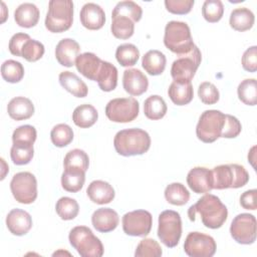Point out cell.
Instances as JSON below:
<instances>
[{"mask_svg":"<svg viewBox=\"0 0 257 257\" xmlns=\"http://www.w3.org/2000/svg\"><path fill=\"white\" fill-rule=\"evenodd\" d=\"M197 214L200 215L201 221L205 227L218 229L226 222L228 210L217 196L207 193L201 197L196 204L189 208L188 217L190 221L195 222Z\"/></svg>","mask_w":257,"mask_h":257,"instance_id":"6da1fadb","label":"cell"},{"mask_svg":"<svg viewBox=\"0 0 257 257\" xmlns=\"http://www.w3.org/2000/svg\"><path fill=\"white\" fill-rule=\"evenodd\" d=\"M113 146L116 153L120 156H139L149 151L151 138L150 135L142 128L121 130L114 136Z\"/></svg>","mask_w":257,"mask_h":257,"instance_id":"7a4b0ae2","label":"cell"},{"mask_svg":"<svg viewBox=\"0 0 257 257\" xmlns=\"http://www.w3.org/2000/svg\"><path fill=\"white\" fill-rule=\"evenodd\" d=\"M164 44L177 55L189 53L195 46L190 27L182 21H170L165 27Z\"/></svg>","mask_w":257,"mask_h":257,"instance_id":"3957f363","label":"cell"},{"mask_svg":"<svg viewBox=\"0 0 257 257\" xmlns=\"http://www.w3.org/2000/svg\"><path fill=\"white\" fill-rule=\"evenodd\" d=\"M212 180L213 189H238L245 186L249 181V174L246 169L238 164L219 165L213 168Z\"/></svg>","mask_w":257,"mask_h":257,"instance_id":"277c9868","label":"cell"},{"mask_svg":"<svg viewBox=\"0 0 257 257\" xmlns=\"http://www.w3.org/2000/svg\"><path fill=\"white\" fill-rule=\"evenodd\" d=\"M73 21V3L70 0H51L45 17V27L52 33L68 30Z\"/></svg>","mask_w":257,"mask_h":257,"instance_id":"5b68a950","label":"cell"},{"mask_svg":"<svg viewBox=\"0 0 257 257\" xmlns=\"http://www.w3.org/2000/svg\"><path fill=\"white\" fill-rule=\"evenodd\" d=\"M68 239L70 245L82 257H101L103 255L101 241L86 226L72 228L69 232Z\"/></svg>","mask_w":257,"mask_h":257,"instance_id":"8992f818","label":"cell"},{"mask_svg":"<svg viewBox=\"0 0 257 257\" xmlns=\"http://www.w3.org/2000/svg\"><path fill=\"white\" fill-rule=\"evenodd\" d=\"M226 113L217 109L205 110L199 118L196 126V135L200 141L206 144L214 143L221 138Z\"/></svg>","mask_w":257,"mask_h":257,"instance_id":"52a82bcc","label":"cell"},{"mask_svg":"<svg viewBox=\"0 0 257 257\" xmlns=\"http://www.w3.org/2000/svg\"><path fill=\"white\" fill-rule=\"evenodd\" d=\"M182 236V220L178 212L163 211L159 215L158 237L169 248L176 247Z\"/></svg>","mask_w":257,"mask_h":257,"instance_id":"ba28073f","label":"cell"},{"mask_svg":"<svg viewBox=\"0 0 257 257\" xmlns=\"http://www.w3.org/2000/svg\"><path fill=\"white\" fill-rule=\"evenodd\" d=\"M202 60L200 49L195 45L187 54L178 55L171 67V75L176 82L189 83L193 79Z\"/></svg>","mask_w":257,"mask_h":257,"instance_id":"9c48e42d","label":"cell"},{"mask_svg":"<svg viewBox=\"0 0 257 257\" xmlns=\"http://www.w3.org/2000/svg\"><path fill=\"white\" fill-rule=\"evenodd\" d=\"M139 111V101L134 97L113 98L105 106V115L113 122H131L137 118Z\"/></svg>","mask_w":257,"mask_h":257,"instance_id":"30bf717a","label":"cell"},{"mask_svg":"<svg viewBox=\"0 0 257 257\" xmlns=\"http://www.w3.org/2000/svg\"><path fill=\"white\" fill-rule=\"evenodd\" d=\"M10 190L14 199L21 204H31L37 198V181L29 172H20L13 176Z\"/></svg>","mask_w":257,"mask_h":257,"instance_id":"8fae6325","label":"cell"},{"mask_svg":"<svg viewBox=\"0 0 257 257\" xmlns=\"http://www.w3.org/2000/svg\"><path fill=\"white\" fill-rule=\"evenodd\" d=\"M257 225L256 218L249 213L237 215L230 226V234L232 238L239 244L249 245L256 240Z\"/></svg>","mask_w":257,"mask_h":257,"instance_id":"7c38bea8","label":"cell"},{"mask_svg":"<svg viewBox=\"0 0 257 257\" xmlns=\"http://www.w3.org/2000/svg\"><path fill=\"white\" fill-rule=\"evenodd\" d=\"M122 230L126 235L135 237L147 236L152 229L153 217L149 211L136 210L122 216Z\"/></svg>","mask_w":257,"mask_h":257,"instance_id":"4fadbf2b","label":"cell"},{"mask_svg":"<svg viewBox=\"0 0 257 257\" xmlns=\"http://www.w3.org/2000/svg\"><path fill=\"white\" fill-rule=\"evenodd\" d=\"M216 248L214 238L201 232L189 233L184 243V251L190 257H211Z\"/></svg>","mask_w":257,"mask_h":257,"instance_id":"5bb4252c","label":"cell"},{"mask_svg":"<svg viewBox=\"0 0 257 257\" xmlns=\"http://www.w3.org/2000/svg\"><path fill=\"white\" fill-rule=\"evenodd\" d=\"M187 183L196 194H207L213 190L212 171L205 167H195L187 175Z\"/></svg>","mask_w":257,"mask_h":257,"instance_id":"9a60e30c","label":"cell"},{"mask_svg":"<svg viewBox=\"0 0 257 257\" xmlns=\"http://www.w3.org/2000/svg\"><path fill=\"white\" fill-rule=\"evenodd\" d=\"M122 86L128 94L139 96L148 90L149 80L140 69L128 68L123 71Z\"/></svg>","mask_w":257,"mask_h":257,"instance_id":"2e32d148","label":"cell"},{"mask_svg":"<svg viewBox=\"0 0 257 257\" xmlns=\"http://www.w3.org/2000/svg\"><path fill=\"white\" fill-rule=\"evenodd\" d=\"M79 18L82 26L86 29L98 30L104 25L105 13L99 5L89 2L82 6Z\"/></svg>","mask_w":257,"mask_h":257,"instance_id":"e0dca14e","label":"cell"},{"mask_svg":"<svg viewBox=\"0 0 257 257\" xmlns=\"http://www.w3.org/2000/svg\"><path fill=\"white\" fill-rule=\"evenodd\" d=\"M6 226L10 233L16 236H23L32 227V218L29 213L21 209H12L6 217Z\"/></svg>","mask_w":257,"mask_h":257,"instance_id":"ac0fdd59","label":"cell"},{"mask_svg":"<svg viewBox=\"0 0 257 257\" xmlns=\"http://www.w3.org/2000/svg\"><path fill=\"white\" fill-rule=\"evenodd\" d=\"M80 46L71 38L61 39L55 48V58L59 64L65 67H71L79 55Z\"/></svg>","mask_w":257,"mask_h":257,"instance_id":"d6986e66","label":"cell"},{"mask_svg":"<svg viewBox=\"0 0 257 257\" xmlns=\"http://www.w3.org/2000/svg\"><path fill=\"white\" fill-rule=\"evenodd\" d=\"M119 222L118 214L110 208H99L91 216V223L94 229L101 233L113 231Z\"/></svg>","mask_w":257,"mask_h":257,"instance_id":"ffe728a7","label":"cell"},{"mask_svg":"<svg viewBox=\"0 0 257 257\" xmlns=\"http://www.w3.org/2000/svg\"><path fill=\"white\" fill-rule=\"evenodd\" d=\"M102 61L92 52H84L77 56L75 60L76 69L86 78L95 81L100 70Z\"/></svg>","mask_w":257,"mask_h":257,"instance_id":"44dd1931","label":"cell"},{"mask_svg":"<svg viewBox=\"0 0 257 257\" xmlns=\"http://www.w3.org/2000/svg\"><path fill=\"white\" fill-rule=\"evenodd\" d=\"M86 194L91 202L98 205L110 203L115 195L112 186L101 180L92 181L87 187Z\"/></svg>","mask_w":257,"mask_h":257,"instance_id":"7402d4cb","label":"cell"},{"mask_svg":"<svg viewBox=\"0 0 257 257\" xmlns=\"http://www.w3.org/2000/svg\"><path fill=\"white\" fill-rule=\"evenodd\" d=\"M7 111L9 116L15 120L28 119L34 113V105L29 98L16 96L9 101Z\"/></svg>","mask_w":257,"mask_h":257,"instance_id":"603a6c76","label":"cell"},{"mask_svg":"<svg viewBox=\"0 0 257 257\" xmlns=\"http://www.w3.org/2000/svg\"><path fill=\"white\" fill-rule=\"evenodd\" d=\"M39 9L33 3H22L20 4L15 12L14 19L16 24L20 27L31 28L38 23L39 20Z\"/></svg>","mask_w":257,"mask_h":257,"instance_id":"cb8c5ba5","label":"cell"},{"mask_svg":"<svg viewBox=\"0 0 257 257\" xmlns=\"http://www.w3.org/2000/svg\"><path fill=\"white\" fill-rule=\"evenodd\" d=\"M60 85L75 97H85L88 93L87 85L75 73L62 71L58 76Z\"/></svg>","mask_w":257,"mask_h":257,"instance_id":"d4e9b609","label":"cell"},{"mask_svg":"<svg viewBox=\"0 0 257 257\" xmlns=\"http://www.w3.org/2000/svg\"><path fill=\"white\" fill-rule=\"evenodd\" d=\"M98 118L96 108L88 103L76 106L72 112V120L75 125L81 128H87L93 125Z\"/></svg>","mask_w":257,"mask_h":257,"instance_id":"484cf974","label":"cell"},{"mask_svg":"<svg viewBox=\"0 0 257 257\" xmlns=\"http://www.w3.org/2000/svg\"><path fill=\"white\" fill-rule=\"evenodd\" d=\"M167 59L163 52L160 50H149L142 59L144 69L150 75H160L166 68Z\"/></svg>","mask_w":257,"mask_h":257,"instance_id":"4316f807","label":"cell"},{"mask_svg":"<svg viewBox=\"0 0 257 257\" xmlns=\"http://www.w3.org/2000/svg\"><path fill=\"white\" fill-rule=\"evenodd\" d=\"M255 21L253 12L246 7L234 9L230 14V26L236 31H246L252 28Z\"/></svg>","mask_w":257,"mask_h":257,"instance_id":"83f0119b","label":"cell"},{"mask_svg":"<svg viewBox=\"0 0 257 257\" xmlns=\"http://www.w3.org/2000/svg\"><path fill=\"white\" fill-rule=\"evenodd\" d=\"M99 88L102 91H111L117 85V69L107 61H102L100 70L97 74L96 80Z\"/></svg>","mask_w":257,"mask_h":257,"instance_id":"f1b7e54d","label":"cell"},{"mask_svg":"<svg viewBox=\"0 0 257 257\" xmlns=\"http://www.w3.org/2000/svg\"><path fill=\"white\" fill-rule=\"evenodd\" d=\"M168 94L171 100L177 105H185L192 101L194 96L193 85L189 83H180L173 81L168 89Z\"/></svg>","mask_w":257,"mask_h":257,"instance_id":"f546056e","label":"cell"},{"mask_svg":"<svg viewBox=\"0 0 257 257\" xmlns=\"http://www.w3.org/2000/svg\"><path fill=\"white\" fill-rule=\"evenodd\" d=\"M85 182V172L74 169H64L61 176L62 188L70 193L80 191Z\"/></svg>","mask_w":257,"mask_h":257,"instance_id":"4dcf8cb0","label":"cell"},{"mask_svg":"<svg viewBox=\"0 0 257 257\" xmlns=\"http://www.w3.org/2000/svg\"><path fill=\"white\" fill-rule=\"evenodd\" d=\"M167 109L166 101L157 94L149 96L144 102V113L149 119H161L167 113Z\"/></svg>","mask_w":257,"mask_h":257,"instance_id":"1f68e13d","label":"cell"},{"mask_svg":"<svg viewBox=\"0 0 257 257\" xmlns=\"http://www.w3.org/2000/svg\"><path fill=\"white\" fill-rule=\"evenodd\" d=\"M142 15H143V10L141 6L131 0H124V1L118 2L114 6L111 12V18L118 17V16L127 17L135 23L141 20Z\"/></svg>","mask_w":257,"mask_h":257,"instance_id":"d6a6232c","label":"cell"},{"mask_svg":"<svg viewBox=\"0 0 257 257\" xmlns=\"http://www.w3.org/2000/svg\"><path fill=\"white\" fill-rule=\"evenodd\" d=\"M165 198L172 205L183 206L189 202L190 193L183 184L172 183L165 189Z\"/></svg>","mask_w":257,"mask_h":257,"instance_id":"836d02e7","label":"cell"},{"mask_svg":"<svg viewBox=\"0 0 257 257\" xmlns=\"http://www.w3.org/2000/svg\"><path fill=\"white\" fill-rule=\"evenodd\" d=\"M63 166L64 169H74L86 172L89 166V158L84 151L74 149L65 155Z\"/></svg>","mask_w":257,"mask_h":257,"instance_id":"e575fe53","label":"cell"},{"mask_svg":"<svg viewBox=\"0 0 257 257\" xmlns=\"http://www.w3.org/2000/svg\"><path fill=\"white\" fill-rule=\"evenodd\" d=\"M115 58L121 66H133L140 58V51L136 45L132 43H123L117 46L115 50Z\"/></svg>","mask_w":257,"mask_h":257,"instance_id":"d590c367","label":"cell"},{"mask_svg":"<svg viewBox=\"0 0 257 257\" xmlns=\"http://www.w3.org/2000/svg\"><path fill=\"white\" fill-rule=\"evenodd\" d=\"M239 99L247 105H256L257 103V82L255 78H246L242 80L237 88Z\"/></svg>","mask_w":257,"mask_h":257,"instance_id":"8d00e7d4","label":"cell"},{"mask_svg":"<svg viewBox=\"0 0 257 257\" xmlns=\"http://www.w3.org/2000/svg\"><path fill=\"white\" fill-rule=\"evenodd\" d=\"M112 22L110 30L112 35L117 39H128L135 32V22L127 17H114L111 18Z\"/></svg>","mask_w":257,"mask_h":257,"instance_id":"74e56055","label":"cell"},{"mask_svg":"<svg viewBox=\"0 0 257 257\" xmlns=\"http://www.w3.org/2000/svg\"><path fill=\"white\" fill-rule=\"evenodd\" d=\"M1 75L7 82H19L24 76V67L19 61L8 59L1 65Z\"/></svg>","mask_w":257,"mask_h":257,"instance_id":"f35d334b","label":"cell"},{"mask_svg":"<svg viewBox=\"0 0 257 257\" xmlns=\"http://www.w3.org/2000/svg\"><path fill=\"white\" fill-rule=\"evenodd\" d=\"M55 211L60 219L68 221L74 219L79 212L78 203L69 197H61L55 205Z\"/></svg>","mask_w":257,"mask_h":257,"instance_id":"ab89813d","label":"cell"},{"mask_svg":"<svg viewBox=\"0 0 257 257\" xmlns=\"http://www.w3.org/2000/svg\"><path fill=\"white\" fill-rule=\"evenodd\" d=\"M50 139L55 147L63 148L68 146L73 140V131L66 123H58L50 132Z\"/></svg>","mask_w":257,"mask_h":257,"instance_id":"60d3db41","label":"cell"},{"mask_svg":"<svg viewBox=\"0 0 257 257\" xmlns=\"http://www.w3.org/2000/svg\"><path fill=\"white\" fill-rule=\"evenodd\" d=\"M34 155L33 145L13 144L10 150L12 162L17 166H23L30 163Z\"/></svg>","mask_w":257,"mask_h":257,"instance_id":"b9f144b4","label":"cell"},{"mask_svg":"<svg viewBox=\"0 0 257 257\" xmlns=\"http://www.w3.org/2000/svg\"><path fill=\"white\" fill-rule=\"evenodd\" d=\"M224 14V5L220 0H206L202 6V15L210 23L221 20Z\"/></svg>","mask_w":257,"mask_h":257,"instance_id":"7bdbcfd3","label":"cell"},{"mask_svg":"<svg viewBox=\"0 0 257 257\" xmlns=\"http://www.w3.org/2000/svg\"><path fill=\"white\" fill-rule=\"evenodd\" d=\"M44 54V45L35 40V39H28L24 42L21 51L20 57H23L25 60L29 62H34L39 60Z\"/></svg>","mask_w":257,"mask_h":257,"instance_id":"ee69618b","label":"cell"},{"mask_svg":"<svg viewBox=\"0 0 257 257\" xmlns=\"http://www.w3.org/2000/svg\"><path fill=\"white\" fill-rule=\"evenodd\" d=\"M163 254V250L160 244L152 239L146 238L143 239L137 246L135 256L136 257H160Z\"/></svg>","mask_w":257,"mask_h":257,"instance_id":"f6af8a7d","label":"cell"},{"mask_svg":"<svg viewBox=\"0 0 257 257\" xmlns=\"http://www.w3.org/2000/svg\"><path fill=\"white\" fill-rule=\"evenodd\" d=\"M37 133L34 126L30 124H24L18 126L12 135L13 144H25L33 145L36 141Z\"/></svg>","mask_w":257,"mask_h":257,"instance_id":"bcb514c9","label":"cell"},{"mask_svg":"<svg viewBox=\"0 0 257 257\" xmlns=\"http://www.w3.org/2000/svg\"><path fill=\"white\" fill-rule=\"evenodd\" d=\"M198 95L201 101L205 104H215L220 98L218 88L209 81H204L199 85Z\"/></svg>","mask_w":257,"mask_h":257,"instance_id":"7dc6e473","label":"cell"},{"mask_svg":"<svg viewBox=\"0 0 257 257\" xmlns=\"http://www.w3.org/2000/svg\"><path fill=\"white\" fill-rule=\"evenodd\" d=\"M194 3V0H166L165 6L170 13L183 15L192 10Z\"/></svg>","mask_w":257,"mask_h":257,"instance_id":"c3c4849f","label":"cell"},{"mask_svg":"<svg viewBox=\"0 0 257 257\" xmlns=\"http://www.w3.org/2000/svg\"><path fill=\"white\" fill-rule=\"evenodd\" d=\"M241 130H242V125H241V122L238 120V118L231 114H226L225 124H224L221 138L234 139L239 136V134L241 133Z\"/></svg>","mask_w":257,"mask_h":257,"instance_id":"681fc988","label":"cell"},{"mask_svg":"<svg viewBox=\"0 0 257 257\" xmlns=\"http://www.w3.org/2000/svg\"><path fill=\"white\" fill-rule=\"evenodd\" d=\"M241 61L246 71L255 72L257 70V46L253 45L247 48L243 53Z\"/></svg>","mask_w":257,"mask_h":257,"instance_id":"f907efd6","label":"cell"},{"mask_svg":"<svg viewBox=\"0 0 257 257\" xmlns=\"http://www.w3.org/2000/svg\"><path fill=\"white\" fill-rule=\"evenodd\" d=\"M30 39V36L26 33H16L14 34L10 40H9V45H8V48H9V51L11 54L15 55V56H19L20 57V51H21V48L24 44V42L26 40Z\"/></svg>","mask_w":257,"mask_h":257,"instance_id":"816d5d0a","label":"cell"},{"mask_svg":"<svg viewBox=\"0 0 257 257\" xmlns=\"http://www.w3.org/2000/svg\"><path fill=\"white\" fill-rule=\"evenodd\" d=\"M256 196L257 191L255 189L248 190L240 196V205L246 210H256Z\"/></svg>","mask_w":257,"mask_h":257,"instance_id":"f5cc1de1","label":"cell"},{"mask_svg":"<svg viewBox=\"0 0 257 257\" xmlns=\"http://www.w3.org/2000/svg\"><path fill=\"white\" fill-rule=\"evenodd\" d=\"M255 149H256V147H253V148L251 149L250 153L248 154V160H249V162L251 163V165H252L253 167H255V166H254V164H253V162L255 161V153H254Z\"/></svg>","mask_w":257,"mask_h":257,"instance_id":"db71d44e","label":"cell"},{"mask_svg":"<svg viewBox=\"0 0 257 257\" xmlns=\"http://www.w3.org/2000/svg\"><path fill=\"white\" fill-rule=\"evenodd\" d=\"M2 7H3V11H5L6 10V7H5V4L2 2ZM6 17H7V15L3 12V18H2V20H1V23H3L5 20H6Z\"/></svg>","mask_w":257,"mask_h":257,"instance_id":"11a10c76","label":"cell"}]
</instances>
